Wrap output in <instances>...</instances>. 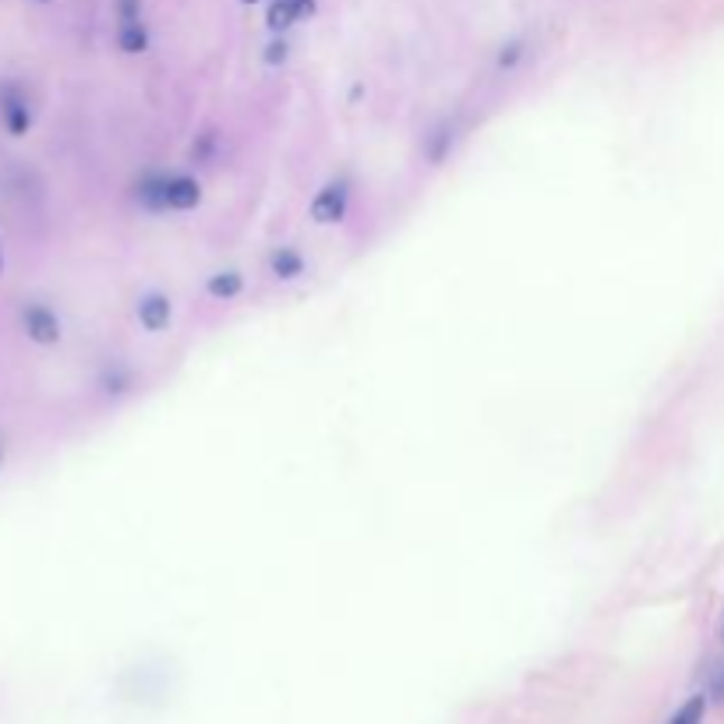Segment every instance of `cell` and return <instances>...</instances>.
I'll return each mask as SVG.
<instances>
[{
	"mask_svg": "<svg viewBox=\"0 0 724 724\" xmlns=\"http://www.w3.org/2000/svg\"><path fill=\"white\" fill-rule=\"evenodd\" d=\"M25 333L40 343H53L57 336H60V325H57V318H53L46 307L36 304V307L25 311Z\"/></svg>",
	"mask_w": 724,
	"mask_h": 724,
	"instance_id": "cell-1",
	"label": "cell"
},
{
	"mask_svg": "<svg viewBox=\"0 0 724 724\" xmlns=\"http://www.w3.org/2000/svg\"><path fill=\"white\" fill-rule=\"evenodd\" d=\"M304 11H311V0H276L272 11H269V25H272V29H283V25H290L298 14H304Z\"/></svg>",
	"mask_w": 724,
	"mask_h": 724,
	"instance_id": "cell-2",
	"label": "cell"
},
{
	"mask_svg": "<svg viewBox=\"0 0 724 724\" xmlns=\"http://www.w3.org/2000/svg\"><path fill=\"white\" fill-rule=\"evenodd\" d=\"M0 114H4V128L11 131V134H25L29 114H25V103H22V99H4Z\"/></svg>",
	"mask_w": 724,
	"mask_h": 724,
	"instance_id": "cell-3",
	"label": "cell"
},
{
	"mask_svg": "<svg viewBox=\"0 0 724 724\" xmlns=\"http://www.w3.org/2000/svg\"><path fill=\"white\" fill-rule=\"evenodd\" d=\"M703 714H707V700L692 696V700H685L679 710H675V718L668 724H703Z\"/></svg>",
	"mask_w": 724,
	"mask_h": 724,
	"instance_id": "cell-4",
	"label": "cell"
}]
</instances>
